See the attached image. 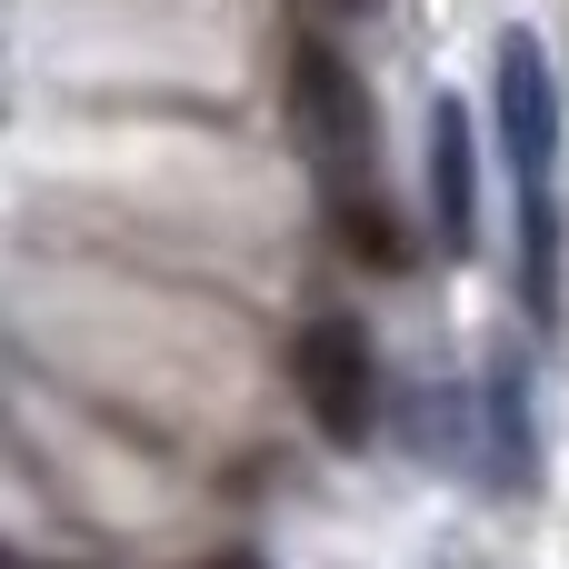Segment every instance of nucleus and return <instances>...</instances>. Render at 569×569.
<instances>
[{
    "mask_svg": "<svg viewBox=\"0 0 569 569\" xmlns=\"http://www.w3.org/2000/svg\"><path fill=\"white\" fill-rule=\"evenodd\" d=\"M330 230H340V250H360L370 270H400V260H410V230L390 220V200H380L370 180H330Z\"/></svg>",
    "mask_w": 569,
    "mask_h": 569,
    "instance_id": "obj_6",
    "label": "nucleus"
},
{
    "mask_svg": "<svg viewBox=\"0 0 569 569\" xmlns=\"http://www.w3.org/2000/svg\"><path fill=\"white\" fill-rule=\"evenodd\" d=\"M430 230L450 260L480 250V150H470V110L450 90L430 100Z\"/></svg>",
    "mask_w": 569,
    "mask_h": 569,
    "instance_id": "obj_4",
    "label": "nucleus"
},
{
    "mask_svg": "<svg viewBox=\"0 0 569 569\" xmlns=\"http://www.w3.org/2000/svg\"><path fill=\"white\" fill-rule=\"evenodd\" d=\"M300 30H340V20H370V0H290Z\"/></svg>",
    "mask_w": 569,
    "mask_h": 569,
    "instance_id": "obj_7",
    "label": "nucleus"
},
{
    "mask_svg": "<svg viewBox=\"0 0 569 569\" xmlns=\"http://www.w3.org/2000/svg\"><path fill=\"white\" fill-rule=\"evenodd\" d=\"M480 450H490V490H530L540 480V430H530V380H520V360H490V380H480Z\"/></svg>",
    "mask_w": 569,
    "mask_h": 569,
    "instance_id": "obj_5",
    "label": "nucleus"
},
{
    "mask_svg": "<svg viewBox=\"0 0 569 569\" xmlns=\"http://www.w3.org/2000/svg\"><path fill=\"white\" fill-rule=\"evenodd\" d=\"M290 390L310 410V430L330 450H360L370 420H380V350H370V320L360 310H310L300 340H290Z\"/></svg>",
    "mask_w": 569,
    "mask_h": 569,
    "instance_id": "obj_3",
    "label": "nucleus"
},
{
    "mask_svg": "<svg viewBox=\"0 0 569 569\" xmlns=\"http://www.w3.org/2000/svg\"><path fill=\"white\" fill-rule=\"evenodd\" d=\"M290 130H300V150L320 160V190H330V180H370V160H380L370 80H360V60H350L330 30H300V40H290Z\"/></svg>",
    "mask_w": 569,
    "mask_h": 569,
    "instance_id": "obj_2",
    "label": "nucleus"
},
{
    "mask_svg": "<svg viewBox=\"0 0 569 569\" xmlns=\"http://www.w3.org/2000/svg\"><path fill=\"white\" fill-rule=\"evenodd\" d=\"M500 150L520 180V300L540 330H560V80L540 30H500Z\"/></svg>",
    "mask_w": 569,
    "mask_h": 569,
    "instance_id": "obj_1",
    "label": "nucleus"
},
{
    "mask_svg": "<svg viewBox=\"0 0 569 569\" xmlns=\"http://www.w3.org/2000/svg\"><path fill=\"white\" fill-rule=\"evenodd\" d=\"M200 569H270V560H260V550H210Z\"/></svg>",
    "mask_w": 569,
    "mask_h": 569,
    "instance_id": "obj_8",
    "label": "nucleus"
}]
</instances>
